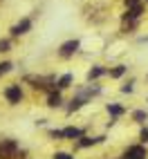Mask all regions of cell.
I'll return each mask as SVG.
<instances>
[{
	"label": "cell",
	"mask_w": 148,
	"mask_h": 159,
	"mask_svg": "<svg viewBox=\"0 0 148 159\" xmlns=\"http://www.w3.org/2000/svg\"><path fill=\"white\" fill-rule=\"evenodd\" d=\"M16 143L14 141H5L2 146H0V159H14L16 157Z\"/></svg>",
	"instance_id": "obj_1"
},
{
	"label": "cell",
	"mask_w": 148,
	"mask_h": 159,
	"mask_svg": "<svg viewBox=\"0 0 148 159\" xmlns=\"http://www.w3.org/2000/svg\"><path fill=\"white\" fill-rule=\"evenodd\" d=\"M5 97H7L9 103H20V99H23V92H20L18 85H9V88L5 90Z\"/></svg>",
	"instance_id": "obj_2"
},
{
	"label": "cell",
	"mask_w": 148,
	"mask_h": 159,
	"mask_svg": "<svg viewBox=\"0 0 148 159\" xmlns=\"http://www.w3.org/2000/svg\"><path fill=\"white\" fill-rule=\"evenodd\" d=\"M123 159H146V150H144L141 146H132V148L126 150Z\"/></svg>",
	"instance_id": "obj_3"
},
{
	"label": "cell",
	"mask_w": 148,
	"mask_h": 159,
	"mask_svg": "<svg viewBox=\"0 0 148 159\" xmlns=\"http://www.w3.org/2000/svg\"><path fill=\"white\" fill-rule=\"evenodd\" d=\"M76 49H79V40H67V43H63L61 54H63V56H70V54H74Z\"/></svg>",
	"instance_id": "obj_4"
},
{
	"label": "cell",
	"mask_w": 148,
	"mask_h": 159,
	"mask_svg": "<svg viewBox=\"0 0 148 159\" xmlns=\"http://www.w3.org/2000/svg\"><path fill=\"white\" fill-rule=\"evenodd\" d=\"M29 27H31V20H29V18H25V20H20V23L12 29V34H14V36H20V34H25Z\"/></svg>",
	"instance_id": "obj_5"
},
{
	"label": "cell",
	"mask_w": 148,
	"mask_h": 159,
	"mask_svg": "<svg viewBox=\"0 0 148 159\" xmlns=\"http://www.w3.org/2000/svg\"><path fill=\"white\" fill-rule=\"evenodd\" d=\"M83 132L79 128H65V130H61V137H70V139H74V137H81Z\"/></svg>",
	"instance_id": "obj_6"
},
{
	"label": "cell",
	"mask_w": 148,
	"mask_h": 159,
	"mask_svg": "<svg viewBox=\"0 0 148 159\" xmlns=\"http://www.w3.org/2000/svg\"><path fill=\"white\" fill-rule=\"evenodd\" d=\"M101 139H103V137H99V139H90V137H83V139L79 141V146H81V148H86V146H92V143H99Z\"/></svg>",
	"instance_id": "obj_7"
},
{
	"label": "cell",
	"mask_w": 148,
	"mask_h": 159,
	"mask_svg": "<svg viewBox=\"0 0 148 159\" xmlns=\"http://www.w3.org/2000/svg\"><path fill=\"white\" fill-rule=\"evenodd\" d=\"M47 105H52V108L61 105V97H58V94H49V97H47Z\"/></svg>",
	"instance_id": "obj_8"
},
{
	"label": "cell",
	"mask_w": 148,
	"mask_h": 159,
	"mask_svg": "<svg viewBox=\"0 0 148 159\" xmlns=\"http://www.w3.org/2000/svg\"><path fill=\"white\" fill-rule=\"evenodd\" d=\"M70 83H72V74H65V76L58 79V88H67Z\"/></svg>",
	"instance_id": "obj_9"
},
{
	"label": "cell",
	"mask_w": 148,
	"mask_h": 159,
	"mask_svg": "<svg viewBox=\"0 0 148 159\" xmlns=\"http://www.w3.org/2000/svg\"><path fill=\"white\" fill-rule=\"evenodd\" d=\"M139 14H141V7H139V5H135V7L130 9V11H128V14H126V18H137V16H139Z\"/></svg>",
	"instance_id": "obj_10"
},
{
	"label": "cell",
	"mask_w": 148,
	"mask_h": 159,
	"mask_svg": "<svg viewBox=\"0 0 148 159\" xmlns=\"http://www.w3.org/2000/svg\"><path fill=\"white\" fill-rule=\"evenodd\" d=\"M101 74H103V67H94V70H90L88 76H90V81H92V79H99Z\"/></svg>",
	"instance_id": "obj_11"
},
{
	"label": "cell",
	"mask_w": 148,
	"mask_h": 159,
	"mask_svg": "<svg viewBox=\"0 0 148 159\" xmlns=\"http://www.w3.org/2000/svg\"><path fill=\"white\" fill-rule=\"evenodd\" d=\"M123 72H126V67L119 65V67H114V70H112V76H114V79H119V76H123Z\"/></svg>",
	"instance_id": "obj_12"
},
{
	"label": "cell",
	"mask_w": 148,
	"mask_h": 159,
	"mask_svg": "<svg viewBox=\"0 0 148 159\" xmlns=\"http://www.w3.org/2000/svg\"><path fill=\"white\" fill-rule=\"evenodd\" d=\"M108 112H112L117 116V114H123V108H119V105H108Z\"/></svg>",
	"instance_id": "obj_13"
},
{
	"label": "cell",
	"mask_w": 148,
	"mask_h": 159,
	"mask_svg": "<svg viewBox=\"0 0 148 159\" xmlns=\"http://www.w3.org/2000/svg\"><path fill=\"white\" fill-rule=\"evenodd\" d=\"M9 70H12V63H0V74H5Z\"/></svg>",
	"instance_id": "obj_14"
},
{
	"label": "cell",
	"mask_w": 148,
	"mask_h": 159,
	"mask_svg": "<svg viewBox=\"0 0 148 159\" xmlns=\"http://www.w3.org/2000/svg\"><path fill=\"white\" fill-rule=\"evenodd\" d=\"M132 116H135L137 121H144V119H146V112H141V110H137V112H135Z\"/></svg>",
	"instance_id": "obj_15"
},
{
	"label": "cell",
	"mask_w": 148,
	"mask_h": 159,
	"mask_svg": "<svg viewBox=\"0 0 148 159\" xmlns=\"http://www.w3.org/2000/svg\"><path fill=\"white\" fill-rule=\"evenodd\" d=\"M54 159H72V157H70L67 152H56V155H54Z\"/></svg>",
	"instance_id": "obj_16"
},
{
	"label": "cell",
	"mask_w": 148,
	"mask_h": 159,
	"mask_svg": "<svg viewBox=\"0 0 148 159\" xmlns=\"http://www.w3.org/2000/svg\"><path fill=\"white\" fill-rule=\"evenodd\" d=\"M9 49V40H0V52H7Z\"/></svg>",
	"instance_id": "obj_17"
},
{
	"label": "cell",
	"mask_w": 148,
	"mask_h": 159,
	"mask_svg": "<svg viewBox=\"0 0 148 159\" xmlns=\"http://www.w3.org/2000/svg\"><path fill=\"white\" fill-rule=\"evenodd\" d=\"M141 139H144V141L148 139V130H144V132H141Z\"/></svg>",
	"instance_id": "obj_18"
}]
</instances>
